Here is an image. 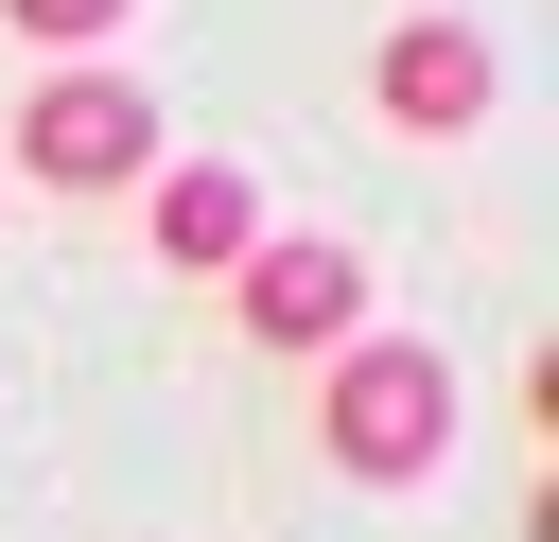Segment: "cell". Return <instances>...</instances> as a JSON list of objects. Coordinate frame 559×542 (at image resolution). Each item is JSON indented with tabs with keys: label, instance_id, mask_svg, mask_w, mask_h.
I'll return each mask as SVG.
<instances>
[{
	"label": "cell",
	"instance_id": "6da1fadb",
	"mask_svg": "<svg viewBox=\"0 0 559 542\" xmlns=\"http://www.w3.org/2000/svg\"><path fill=\"white\" fill-rule=\"evenodd\" d=\"M314 455H332L349 490H419V472L454 455V367H437L419 332H349L332 385H314Z\"/></svg>",
	"mask_w": 559,
	"mask_h": 542
},
{
	"label": "cell",
	"instance_id": "7a4b0ae2",
	"mask_svg": "<svg viewBox=\"0 0 559 542\" xmlns=\"http://www.w3.org/2000/svg\"><path fill=\"white\" fill-rule=\"evenodd\" d=\"M17 157H35L52 192H140V157H157V105H140L122 70H52V87L17 105Z\"/></svg>",
	"mask_w": 559,
	"mask_h": 542
},
{
	"label": "cell",
	"instance_id": "3957f363",
	"mask_svg": "<svg viewBox=\"0 0 559 542\" xmlns=\"http://www.w3.org/2000/svg\"><path fill=\"white\" fill-rule=\"evenodd\" d=\"M227 297H245L262 350H349V332H367V262H349L332 227H262V245L227 262Z\"/></svg>",
	"mask_w": 559,
	"mask_h": 542
},
{
	"label": "cell",
	"instance_id": "277c9868",
	"mask_svg": "<svg viewBox=\"0 0 559 542\" xmlns=\"http://www.w3.org/2000/svg\"><path fill=\"white\" fill-rule=\"evenodd\" d=\"M367 87H384L402 140H472V122H489V35H472V17H402Z\"/></svg>",
	"mask_w": 559,
	"mask_h": 542
},
{
	"label": "cell",
	"instance_id": "5b68a950",
	"mask_svg": "<svg viewBox=\"0 0 559 542\" xmlns=\"http://www.w3.org/2000/svg\"><path fill=\"white\" fill-rule=\"evenodd\" d=\"M140 227H157V262H192V280H227V262L262 245V192H245L227 157H175V175L140 192Z\"/></svg>",
	"mask_w": 559,
	"mask_h": 542
},
{
	"label": "cell",
	"instance_id": "8992f818",
	"mask_svg": "<svg viewBox=\"0 0 559 542\" xmlns=\"http://www.w3.org/2000/svg\"><path fill=\"white\" fill-rule=\"evenodd\" d=\"M0 17H17V35H35V52H105V35H122V17H140V0H0Z\"/></svg>",
	"mask_w": 559,
	"mask_h": 542
}]
</instances>
